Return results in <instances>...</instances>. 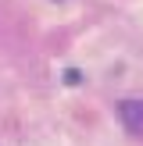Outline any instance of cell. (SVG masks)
<instances>
[]
</instances>
